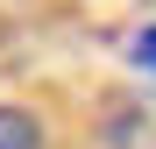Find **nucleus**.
Instances as JSON below:
<instances>
[{"mask_svg": "<svg viewBox=\"0 0 156 149\" xmlns=\"http://www.w3.org/2000/svg\"><path fill=\"white\" fill-rule=\"evenodd\" d=\"M0 149H43V121L14 99H0Z\"/></svg>", "mask_w": 156, "mask_h": 149, "instance_id": "2", "label": "nucleus"}, {"mask_svg": "<svg viewBox=\"0 0 156 149\" xmlns=\"http://www.w3.org/2000/svg\"><path fill=\"white\" fill-rule=\"evenodd\" d=\"M135 64H142V71H156V29H142V36H135Z\"/></svg>", "mask_w": 156, "mask_h": 149, "instance_id": "3", "label": "nucleus"}, {"mask_svg": "<svg viewBox=\"0 0 156 149\" xmlns=\"http://www.w3.org/2000/svg\"><path fill=\"white\" fill-rule=\"evenodd\" d=\"M99 135H107V149H156V99H135V92L107 99Z\"/></svg>", "mask_w": 156, "mask_h": 149, "instance_id": "1", "label": "nucleus"}]
</instances>
